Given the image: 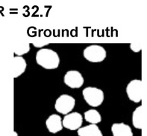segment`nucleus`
I'll list each match as a JSON object with an SVG mask.
<instances>
[{
	"label": "nucleus",
	"instance_id": "obj_7",
	"mask_svg": "<svg viewBox=\"0 0 147 136\" xmlns=\"http://www.w3.org/2000/svg\"><path fill=\"white\" fill-rule=\"evenodd\" d=\"M63 83L71 89H79L84 85V78L80 71L69 70L63 76Z\"/></svg>",
	"mask_w": 147,
	"mask_h": 136
},
{
	"label": "nucleus",
	"instance_id": "obj_15",
	"mask_svg": "<svg viewBox=\"0 0 147 136\" xmlns=\"http://www.w3.org/2000/svg\"><path fill=\"white\" fill-rule=\"evenodd\" d=\"M130 49L131 50L134 51V52H139L142 49V47L140 44L138 43H131L130 44Z\"/></svg>",
	"mask_w": 147,
	"mask_h": 136
},
{
	"label": "nucleus",
	"instance_id": "obj_3",
	"mask_svg": "<svg viewBox=\"0 0 147 136\" xmlns=\"http://www.w3.org/2000/svg\"><path fill=\"white\" fill-rule=\"evenodd\" d=\"M83 56L90 63H102L107 57V51L104 47L99 45H88L84 49Z\"/></svg>",
	"mask_w": 147,
	"mask_h": 136
},
{
	"label": "nucleus",
	"instance_id": "obj_14",
	"mask_svg": "<svg viewBox=\"0 0 147 136\" xmlns=\"http://www.w3.org/2000/svg\"><path fill=\"white\" fill-rule=\"evenodd\" d=\"M30 51V45L29 44H22L20 47H18L15 50V54H17V56H21L22 54H25L28 53Z\"/></svg>",
	"mask_w": 147,
	"mask_h": 136
},
{
	"label": "nucleus",
	"instance_id": "obj_11",
	"mask_svg": "<svg viewBox=\"0 0 147 136\" xmlns=\"http://www.w3.org/2000/svg\"><path fill=\"white\" fill-rule=\"evenodd\" d=\"M27 63L22 56H15L13 60V75L14 78H17L25 72Z\"/></svg>",
	"mask_w": 147,
	"mask_h": 136
},
{
	"label": "nucleus",
	"instance_id": "obj_10",
	"mask_svg": "<svg viewBox=\"0 0 147 136\" xmlns=\"http://www.w3.org/2000/svg\"><path fill=\"white\" fill-rule=\"evenodd\" d=\"M145 122V113L143 106H138L132 114V124L134 128L142 129Z\"/></svg>",
	"mask_w": 147,
	"mask_h": 136
},
{
	"label": "nucleus",
	"instance_id": "obj_6",
	"mask_svg": "<svg viewBox=\"0 0 147 136\" xmlns=\"http://www.w3.org/2000/svg\"><path fill=\"white\" fill-rule=\"evenodd\" d=\"M62 124L64 128L69 130H78L83 124V116L78 112H70L63 117Z\"/></svg>",
	"mask_w": 147,
	"mask_h": 136
},
{
	"label": "nucleus",
	"instance_id": "obj_1",
	"mask_svg": "<svg viewBox=\"0 0 147 136\" xmlns=\"http://www.w3.org/2000/svg\"><path fill=\"white\" fill-rule=\"evenodd\" d=\"M35 59L38 65L47 70L58 69L61 62L58 53L47 48H43L37 51Z\"/></svg>",
	"mask_w": 147,
	"mask_h": 136
},
{
	"label": "nucleus",
	"instance_id": "obj_12",
	"mask_svg": "<svg viewBox=\"0 0 147 136\" xmlns=\"http://www.w3.org/2000/svg\"><path fill=\"white\" fill-rule=\"evenodd\" d=\"M78 136H103L102 132L96 124H89L77 130Z\"/></svg>",
	"mask_w": 147,
	"mask_h": 136
},
{
	"label": "nucleus",
	"instance_id": "obj_4",
	"mask_svg": "<svg viewBox=\"0 0 147 136\" xmlns=\"http://www.w3.org/2000/svg\"><path fill=\"white\" fill-rule=\"evenodd\" d=\"M76 106V100L73 96L67 94H63L57 98L55 103V109L58 113L67 115L72 112Z\"/></svg>",
	"mask_w": 147,
	"mask_h": 136
},
{
	"label": "nucleus",
	"instance_id": "obj_8",
	"mask_svg": "<svg viewBox=\"0 0 147 136\" xmlns=\"http://www.w3.org/2000/svg\"><path fill=\"white\" fill-rule=\"evenodd\" d=\"M46 127L50 133L56 134L63 129L62 118L59 115L52 114L46 120Z\"/></svg>",
	"mask_w": 147,
	"mask_h": 136
},
{
	"label": "nucleus",
	"instance_id": "obj_13",
	"mask_svg": "<svg viewBox=\"0 0 147 136\" xmlns=\"http://www.w3.org/2000/svg\"><path fill=\"white\" fill-rule=\"evenodd\" d=\"M84 117L88 123L90 124H98L102 121V115L96 109H91L86 111L84 113Z\"/></svg>",
	"mask_w": 147,
	"mask_h": 136
},
{
	"label": "nucleus",
	"instance_id": "obj_5",
	"mask_svg": "<svg viewBox=\"0 0 147 136\" xmlns=\"http://www.w3.org/2000/svg\"><path fill=\"white\" fill-rule=\"evenodd\" d=\"M126 94L130 101L134 103H140L144 97V87L142 80H133L128 83L126 86Z\"/></svg>",
	"mask_w": 147,
	"mask_h": 136
},
{
	"label": "nucleus",
	"instance_id": "obj_9",
	"mask_svg": "<svg viewBox=\"0 0 147 136\" xmlns=\"http://www.w3.org/2000/svg\"><path fill=\"white\" fill-rule=\"evenodd\" d=\"M111 130L113 136H134L130 126L123 122L113 123Z\"/></svg>",
	"mask_w": 147,
	"mask_h": 136
},
{
	"label": "nucleus",
	"instance_id": "obj_2",
	"mask_svg": "<svg viewBox=\"0 0 147 136\" xmlns=\"http://www.w3.org/2000/svg\"><path fill=\"white\" fill-rule=\"evenodd\" d=\"M84 101L92 107H98L102 104L105 100L104 91L101 89L93 86L84 88L82 91Z\"/></svg>",
	"mask_w": 147,
	"mask_h": 136
},
{
	"label": "nucleus",
	"instance_id": "obj_16",
	"mask_svg": "<svg viewBox=\"0 0 147 136\" xmlns=\"http://www.w3.org/2000/svg\"><path fill=\"white\" fill-rule=\"evenodd\" d=\"M14 133H15V136H18V134H17V132H14Z\"/></svg>",
	"mask_w": 147,
	"mask_h": 136
}]
</instances>
